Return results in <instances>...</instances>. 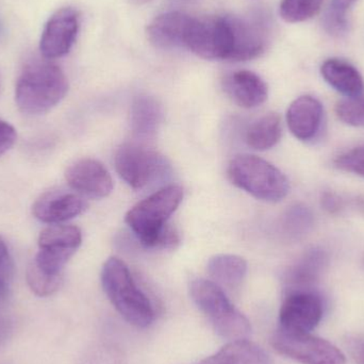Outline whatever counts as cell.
I'll return each instance as SVG.
<instances>
[{"label":"cell","mask_w":364,"mask_h":364,"mask_svg":"<svg viewBox=\"0 0 364 364\" xmlns=\"http://www.w3.org/2000/svg\"><path fill=\"white\" fill-rule=\"evenodd\" d=\"M228 177L237 188L267 203L282 200L290 191L284 173L256 156H235L229 164Z\"/></svg>","instance_id":"obj_5"},{"label":"cell","mask_w":364,"mask_h":364,"mask_svg":"<svg viewBox=\"0 0 364 364\" xmlns=\"http://www.w3.org/2000/svg\"><path fill=\"white\" fill-rule=\"evenodd\" d=\"M323 106L314 96L304 95L295 100L287 112L289 129L295 138L310 141L320 132L323 121Z\"/></svg>","instance_id":"obj_16"},{"label":"cell","mask_w":364,"mask_h":364,"mask_svg":"<svg viewBox=\"0 0 364 364\" xmlns=\"http://www.w3.org/2000/svg\"><path fill=\"white\" fill-rule=\"evenodd\" d=\"M26 279L33 294L38 297H48L61 288L63 274L51 275L45 273L32 261L28 267Z\"/></svg>","instance_id":"obj_24"},{"label":"cell","mask_w":364,"mask_h":364,"mask_svg":"<svg viewBox=\"0 0 364 364\" xmlns=\"http://www.w3.org/2000/svg\"><path fill=\"white\" fill-rule=\"evenodd\" d=\"M9 291H10V289H9L8 280H6L4 274L0 273V303L6 301L9 295Z\"/></svg>","instance_id":"obj_34"},{"label":"cell","mask_w":364,"mask_h":364,"mask_svg":"<svg viewBox=\"0 0 364 364\" xmlns=\"http://www.w3.org/2000/svg\"><path fill=\"white\" fill-rule=\"evenodd\" d=\"M336 114L346 125L364 127V93L338 102Z\"/></svg>","instance_id":"obj_28"},{"label":"cell","mask_w":364,"mask_h":364,"mask_svg":"<svg viewBox=\"0 0 364 364\" xmlns=\"http://www.w3.org/2000/svg\"><path fill=\"white\" fill-rule=\"evenodd\" d=\"M10 262V256H9L8 246L6 242L0 237V271H4L6 267H9Z\"/></svg>","instance_id":"obj_33"},{"label":"cell","mask_w":364,"mask_h":364,"mask_svg":"<svg viewBox=\"0 0 364 364\" xmlns=\"http://www.w3.org/2000/svg\"><path fill=\"white\" fill-rule=\"evenodd\" d=\"M102 284L109 301L126 322L138 328H146L154 322L153 304L139 288L124 261L115 257L106 261L102 271Z\"/></svg>","instance_id":"obj_3"},{"label":"cell","mask_w":364,"mask_h":364,"mask_svg":"<svg viewBox=\"0 0 364 364\" xmlns=\"http://www.w3.org/2000/svg\"><path fill=\"white\" fill-rule=\"evenodd\" d=\"M134 4H146V2L151 1V0H132Z\"/></svg>","instance_id":"obj_35"},{"label":"cell","mask_w":364,"mask_h":364,"mask_svg":"<svg viewBox=\"0 0 364 364\" xmlns=\"http://www.w3.org/2000/svg\"><path fill=\"white\" fill-rule=\"evenodd\" d=\"M162 119L159 102L151 96L142 95L132 102L130 124L134 136L146 140L153 138Z\"/></svg>","instance_id":"obj_21"},{"label":"cell","mask_w":364,"mask_h":364,"mask_svg":"<svg viewBox=\"0 0 364 364\" xmlns=\"http://www.w3.org/2000/svg\"><path fill=\"white\" fill-rule=\"evenodd\" d=\"M193 17L184 13L166 12L156 17L147 29L149 42L161 49L186 47Z\"/></svg>","instance_id":"obj_15"},{"label":"cell","mask_w":364,"mask_h":364,"mask_svg":"<svg viewBox=\"0 0 364 364\" xmlns=\"http://www.w3.org/2000/svg\"><path fill=\"white\" fill-rule=\"evenodd\" d=\"M68 80L50 60L36 59L23 66L15 87V102L25 114L48 112L65 97Z\"/></svg>","instance_id":"obj_2"},{"label":"cell","mask_w":364,"mask_h":364,"mask_svg":"<svg viewBox=\"0 0 364 364\" xmlns=\"http://www.w3.org/2000/svg\"><path fill=\"white\" fill-rule=\"evenodd\" d=\"M278 354L301 364H346V355L327 340L310 333L278 329L271 339Z\"/></svg>","instance_id":"obj_7"},{"label":"cell","mask_w":364,"mask_h":364,"mask_svg":"<svg viewBox=\"0 0 364 364\" xmlns=\"http://www.w3.org/2000/svg\"><path fill=\"white\" fill-rule=\"evenodd\" d=\"M82 243L80 229L70 225H51L40 233L33 262L45 273L61 275L66 263Z\"/></svg>","instance_id":"obj_8"},{"label":"cell","mask_w":364,"mask_h":364,"mask_svg":"<svg viewBox=\"0 0 364 364\" xmlns=\"http://www.w3.org/2000/svg\"><path fill=\"white\" fill-rule=\"evenodd\" d=\"M190 294L220 337L228 342L248 339L250 322L233 306L222 287L212 280L196 278L190 284Z\"/></svg>","instance_id":"obj_4"},{"label":"cell","mask_w":364,"mask_h":364,"mask_svg":"<svg viewBox=\"0 0 364 364\" xmlns=\"http://www.w3.org/2000/svg\"><path fill=\"white\" fill-rule=\"evenodd\" d=\"M323 0H282L280 15L287 23H301L320 12Z\"/></svg>","instance_id":"obj_26"},{"label":"cell","mask_w":364,"mask_h":364,"mask_svg":"<svg viewBox=\"0 0 364 364\" xmlns=\"http://www.w3.org/2000/svg\"><path fill=\"white\" fill-rule=\"evenodd\" d=\"M182 199L181 186H164L132 208L126 215V223L146 247L175 248L179 235L168 220L178 209Z\"/></svg>","instance_id":"obj_1"},{"label":"cell","mask_w":364,"mask_h":364,"mask_svg":"<svg viewBox=\"0 0 364 364\" xmlns=\"http://www.w3.org/2000/svg\"><path fill=\"white\" fill-rule=\"evenodd\" d=\"M324 305L312 290L287 292L279 311L280 329L290 333H311L320 324Z\"/></svg>","instance_id":"obj_10"},{"label":"cell","mask_w":364,"mask_h":364,"mask_svg":"<svg viewBox=\"0 0 364 364\" xmlns=\"http://www.w3.org/2000/svg\"><path fill=\"white\" fill-rule=\"evenodd\" d=\"M228 17L233 38L229 61H248L260 57L267 45V29L263 23L235 16Z\"/></svg>","instance_id":"obj_14"},{"label":"cell","mask_w":364,"mask_h":364,"mask_svg":"<svg viewBox=\"0 0 364 364\" xmlns=\"http://www.w3.org/2000/svg\"><path fill=\"white\" fill-rule=\"evenodd\" d=\"M247 269L245 259L237 255H216L210 258L207 264V272L212 282L228 289L237 288L242 284Z\"/></svg>","instance_id":"obj_22"},{"label":"cell","mask_w":364,"mask_h":364,"mask_svg":"<svg viewBox=\"0 0 364 364\" xmlns=\"http://www.w3.org/2000/svg\"><path fill=\"white\" fill-rule=\"evenodd\" d=\"M87 208V201L78 193L50 191L34 201L32 214L40 222L59 225L80 215Z\"/></svg>","instance_id":"obj_13"},{"label":"cell","mask_w":364,"mask_h":364,"mask_svg":"<svg viewBox=\"0 0 364 364\" xmlns=\"http://www.w3.org/2000/svg\"><path fill=\"white\" fill-rule=\"evenodd\" d=\"M321 203H322V207L331 214L340 213L346 208L344 199L333 192L323 193Z\"/></svg>","instance_id":"obj_32"},{"label":"cell","mask_w":364,"mask_h":364,"mask_svg":"<svg viewBox=\"0 0 364 364\" xmlns=\"http://www.w3.org/2000/svg\"><path fill=\"white\" fill-rule=\"evenodd\" d=\"M182 1H192V0H182Z\"/></svg>","instance_id":"obj_37"},{"label":"cell","mask_w":364,"mask_h":364,"mask_svg":"<svg viewBox=\"0 0 364 364\" xmlns=\"http://www.w3.org/2000/svg\"><path fill=\"white\" fill-rule=\"evenodd\" d=\"M233 38L228 16L194 18L186 40V48L208 60H229Z\"/></svg>","instance_id":"obj_9"},{"label":"cell","mask_w":364,"mask_h":364,"mask_svg":"<svg viewBox=\"0 0 364 364\" xmlns=\"http://www.w3.org/2000/svg\"><path fill=\"white\" fill-rule=\"evenodd\" d=\"M328 263L326 252L321 248H312L308 250L292 267L287 272L284 282L287 290H311L320 280L325 267Z\"/></svg>","instance_id":"obj_18"},{"label":"cell","mask_w":364,"mask_h":364,"mask_svg":"<svg viewBox=\"0 0 364 364\" xmlns=\"http://www.w3.org/2000/svg\"><path fill=\"white\" fill-rule=\"evenodd\" d=\"M333 164L338 170L353 173L364 178V144L338 156Z\"/></svg>","instance_id":"obj_29"},{"label":"cell","mask_w":364,"mask_h":364,"mask_svg":"<svg viewBox=\"0 0 364 364\" xmlns=\"http://www.w3.org/2000/svg\"><path fill=\"white\" fill-rule=\"evenodd\" d=\"M2 34H4V27H2L1 21H0V38H1Z\"/></svg>","instance_id":"obj_36"},{"label":"cell","mask_w":364,"mask_h":364,"mask_svg":"<svg viewBox=\"0 0 364 364\" xmlns=\"http://www.w3.org/2000/svg\"><path fill=\"white\" fill-rule=\"evenodd\" d=\"M357 0H331L324 17L325 29L331 36H341L348 31V11Z\"/></svg>","instance_id":"obj_25"},{"label":"cell","mask_w":364,"mask_h":364,"mask_svg":"<svg viewBox=\"0 0 364 364\" xmlns=\"http://www.w3.org/2000/svg\"><path fill=\"white\" fill-rule=\"evenodd\" d=\"M198 364H273L263 348L248 339L230 341Z\"/></svg>","instance_id":"obj_20"},{"label":"cell","mask_w":364,"mask_h":364,"mask_svg":"<svg viewBox=\"0 0 364 364\" xmlns=\"http://www.w3.org/2000/svg\"><path fill=\"white\" fill-rule=\"evenodd\" d=\"M344 348L356 364H364V337L348 333L343 339Z\"/></svg>","instance_id":"obj_30"},{"label":"cell","mask_w":364,"mask_h":364,"mask_svg":"<svg viewBox=\"0 0 364 364\" xmlns=\"http://www.w3.org/2000/svg\"><path fill=\"white\" fill-rule=\"evenodd\" d=\"M79 13L76 9L62 8L48 19L40 41L41 55L47 60L68 55L76 41Z\"/></svg>","instance_id":"obj_11"},{"label":"cell","mask_w":364,"mask_h":364,"mask_svg":"<svg viewBox=\"0 0 364 364\" xmlns=\"http://www.w3.org/2000/svg\"><path fill=\"white\" fill-rule=\"evenodd\" d=\"M321 74L329 85L346 97L363 93V76L354 65L344 60H327L321 68Z\"/></svg>","instance_id":"obj_19"},{"label":"cell","mask_w":364,"mask_h":364,"mask_svg":"<svg viewBox=\"0 0 364 364\" xmlns=\"http://www.w3.org/2000/svg\"><path fill=\"white\" fill-rule=\"evenodd\" d=\"M68 186L90 198H105L113 191V181L104 164L91 158L78 160L68 166L65 172Z\"/></svg>","instance_id":"obj_12"},{"label":"cell","mask_w":364,"mask_h":364,"mask_svg":"<svg viewBox=\"0 0 364 364\" xmlns=\"http://www.w3.org/2000/svg\"><path fill=\"white\" fill-rule=\"evenodd\" d=\"M314 224V215L306 205H297L287 212L284 220V229L287 235L299 237L306 235Z\"/></svg>","instance_id":"obj_27"},{"label":"cell","mask_w":364,"mask_h":364,"mask_svg":"<svg viewBox=\"0 0 364 364\" xmlns=\"http://www.w3.org/2000/svg\"><path fill=\"white\" fill-rule=\"evenodd\" d=\"M0 87H1V79H0Z\"/></svg>","instance_id":"obj_38"},{"label":"cell","mask_w":364,"mask_h":364,"mask_svg":"<svg viewBox=\"0 0 364 364\" xmlns=\"http://www.w3.org/2000/svg\"><path fill=\"white\" fill-rule=\"evenodd\" d=\"M282 136V119L277 113H267L252 122L245 132V141L250 149L264 151L275 146Z\"/></svg>","instance_id":"obj_23"},{"label":"cell","mask_w":364,"mask_h":364,"mask_svg":"<svg viewBox=\"0 0 364 364\" xmlns=\"http://www.w3.org/2000/svg\"><path fill=\"white\" fill-rule=\"evenodd\" d=\"M16 130L8 122L0 119V157L12 149L16 142Z\"/></svg>","instance_id":"obj_31"},{"label":"cell","mask_w":364,"mask_h":364,"mask_svg":"<svg viewBox=\"0 0 364 364\" xmlns=\"http://www.w3.org/2000/svg\"><path fill=\"white\" fill-rule=\"evenodd\" d=\"M224 87L229 97L245 109L261 106L269 96L267 83L250 70H237L229 75L225 80Z\"/></svg>","instance_id":"obj_17"},{"label":"cell","mask_w":364,"mask_h":364,"mask_svg":"<svg viewBox=\"0 0 364 364\" xmlns=\"http://www.w3.org/2000/svg\"><path fill=\"white\" fill-rule=\"evenodd\" d=\"M117 174L130 188L141 190L170 170L164 156L134 143H125L114 157Z\"/></svg>","instance_id":"obj_6"}]
</instances>
